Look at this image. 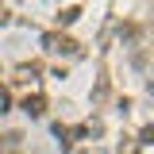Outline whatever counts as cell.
Listing matches in <instances>:
<instances>
[{
  "label": "cell",
  "mask_w": 154,
  "mask_h": 154,
  "mask_svg": "<svg viewBox=\"0 0 154 154\" xmlns=\"http://www.w3.org/2000/svg\"><path fill=\"white\" fill-rule=\"evenodd\" d=\"M42 46H46L50 54H77V50H81L73 38L62 35V31H46V35H42Z\"/></svg>",
  "instance_id": "6da1fadb"
},
{
  "label": "cell",
  "mask_w": 154,
  "mask_h": 154,
  "mask_svg": "<svg viewBox=\"0 0 154 154\" xmlns=\"http://www.w3.org/2000/svg\"><path fill=\"white\" fill-rule=\"evenodd\" d=\"M38 73H42V66H38V62H23V66H16V77H12V81H16V85H27V81L35 85Z\"/></svg>",
  "instance_id": "7a4b0ae2"
},
{
  "label": "cell",
  "mask_w": 154,
  "mask_h": 154,
  "mask_svg": "<svg viewBox=\"0 0 154 154\" xmlns=\"http://www.w3.org/2000/svg\"><path fill=\"white\" fill-rule=\"evenodd\" d=\"M19 108H23L27 116H42V112H46V100H42L38 93H27V96H23V104H19Z\"/></svg>",
  "instance_id": "3957f363"
},
{
  "label": "cell",
  "mask_w": 154,
  "mask_h": 154,
  "mask_svg": "<svg viewBox=\"0 0 154 154\" xmlns=\"http://www.w3.org/2000/svg\"><path fill=\"white\" fill-rule=\"evenodd\" d=\"M81 19V4H69V8H58V27H69Z\"/></svg>",
  "instance_id": "277c9868"
},
{
  "label": "cell",
  "mask_w": 154,
  "mask_h": 154,
  "mask_svg": "<svg viewBox=\"0 0 154 154\" xmlns=\"http://www.w3.org/2000/svg\"><path fill=\"white\" fill-rule=\"evenodd\" d=\"M135 143H139V146H150V143H154V127H150V123L139 131V139H135Z\"/></svg>",
  "instance_id": "5b68a950"
}]
</instances>
